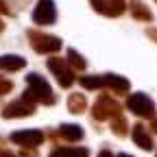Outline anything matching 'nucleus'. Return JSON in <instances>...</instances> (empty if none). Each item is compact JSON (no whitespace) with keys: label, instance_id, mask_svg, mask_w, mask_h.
<instances>
[{"label":"nucleus","instance_id":"nucleus-1","mask_svg":"<svg viewBox=\"0 0 157 157\" xmlns=\"http://www.w3.org/2000/svg\"><path fill=\"white\" fill-rule=\"evenodd\" d=\"M26 83H29V92L24 94V98H37V101L50 103V98H52L50 87H48V83L39 74H29L26 76Z\"/></svg>","mask_w":157,"mask_h":157},{"label":"nucleus","instance_id":"nucleus-2","mask_svg":"<svg viewBox=\"0 0 157 157\" xmlns=\"http://www.w3.org/2000/svg\"><path fill=\"white\" fill-rule=\"evenodd\" d=\"M33 20L37 24H50L55 20V7H52V0H42L37 5L35 13H33Z\"/></svg>","mask_w":157,"mask_h":157},{"label":"nucleus","instance_id":"nucleus-3","mask_svg":"<svg viewBox=\"0 0 157 157\" xmlns=\"http://www.w3.org/2000/svg\"><path fill=\"white\" fill-rule=\"evenodd\" d=\"M11 140L15 144H22V146H37V144H42L44 135L39 131H15L11 135Z\"/></svg>","mask_w":157,"mask_h":157},{"label":"nucleus","instance_id":"nucleus-4","mask_svg":"<svg viewBox=\"0 0 157 157\" xmlns=\"http://www.w3.org/2000/svg\"><path fill=\"white\" fill-rule=\"evenodd\" d=\"M26 113H33V105H29V103H26V98L11 103V105H9V107H5V111H2V116H5V118H17V116H26Z\"/></svg>","mask_w":157,"mask_h":157},{"label":"nucleus","instance_id":"nucleus-5","mask_svg":"<svg viewBox=\"0 0 157 157\" xmlns=\"http://www.w3.org/2000/svg\"><path fill=\"white\" fill-rule=\"evenodd\" d=\"M129 107H131L135 113H140V116H148V113L153 111V107H151V101H148L146 96H142V94L133 96V98H131V103H129Z\"/></svg>","mask_w":157,"mask_h":157},{"label":"nucleus","instance_id":"nucleus-6","mask_svg":"<svg viewBox=\"0 0 157 157\" xmlns=\"http://www.w3.org/2000/svg\"><path fill=\"white\" fill-rule=\"evenodd\" d=\"M48 66H50V70L57 74V78L61 81V85H70V83H72V74H70L68 70H63V68H61L63 63L59 61V59H50Z\"/></svg>","mask_w":157,"mask_h":157},{"label":"nucleus","instance_id":"nucleus-7","mask_svg":"<svg viewBox=\"0 0 157 157\" xmlns=\"http://www.w3.org/2000/svg\"><path fill=\"white\" fill-rule=\"evenodd\" d=\"M26 61L22 57H17V55H5V57H0V70H20Z\"/></svg>","mask_w":157,"mask_h":157},{"label":"nucleus","instance_id":"nucleus-8","mask_svg":"<svg viewBox=\"0 0 157 157\" xmlns=\"http://www.w3.org/2000/svg\"><path fill=\"white\" fill-rule=\"evenodd\" d=\"M50 157H87V151L85 148H59Z\"/></svg>","mask_w":157,"mask_h":157},{"label":"nucleus","instance_id":"nucleus-9","mask_svg":"<svg viewBox=\"0 0 157 157\" xmlns=\"http://www.w3.org/2000/svg\"><path fill=\"white\" fill-rule=\"evenodd\" d=\"M61 133H63V137H68V140H78V137L83 135V131H81V127H76V124H63L61 127Z\"/></svg>","mask_w":157,"mask_h":157},{"label":"nucleus","instance_id":"nucleus-10","mask_svg":"<svg viewBox=\"0 0 157 157\" xmlns=\"http://www.w3.org/2000/svg\"><path fill=\"white\" fill-rule=\"evenodd\" d=\"M133 140H135L137 144H140L142 148H151V146H153V144H151V140L146 137V133H144V131H142L140 127H137V129L133 131Z\"/></svg>","mask_w":157,"mask_h":157},{"label":"nucleus","instance_id":"nucleus-11","mask_svg":"<svg viewBox=\"0 0 157 157\" xmlns=\"http://www.w3.org/2000/svg\"><path fill=\"white\" fill-rule=\"evenodd\" d=\"M11 90V83L7 81V78H0V96H2V94H7Z\"/></svg>","mask_w":157,"mask_h":157},{"label":"nucleus","instance_id":"nucleus-12","mask_svg":"<svg viewBox=\"0 0 157 157\" xmlns=\"http://www.w3.org/2000/svg\"><path fill=\"white\" fill-rule=\"evenodd\" d=\"M0 157H15L13 153H7V151H0Z\"/></svg>","mask_w":157,"mask_h":157},{"label":"nucleus","instance_id":"nucleus-13","mask_svg":"<svg viewBox=\"0 0 157 157\" xmlns=\"http://www.w3.org/2000/svg\"><path fill=\"white\" fill-rule=\"evenodd\" d=\"M0 11H2V13L7 11V5H5V0H0Z\"/></svg>","mask_w":157,"mask_h":157},{"label":"nucleus","instance_id":"nucleus-14","mask_svg":"<svg viewBox=\"0 0 157 157\" xmlns=\"http://www.w3.org/2000/svg\"><path fill=\"white\" fill-rule=\"evenodd\" d=\"M98 157H111V155H109V153L105 151V153H101V155H98Z\"/></svg>","mask_w":157,"mask_h":157},{"label":"nucleus","instance_id":"nucleus-15","mask_svg":"<svg viewBox=\"0 0 157 157\" xmlns=\"http://www.w3.org/2000/svg\"><path fill=\"white\" fill-rule=\"evenodd\" d=\"M118 157H129V155H118Z\"/></svg>","mask_w":157,"mask_h":157},{"label":"nucleus","instance_id":"nucleus-16","mask_svg":"<svg viewBox=\"0 0 157 157\" xmlns=\"http://www.w3.org/2000/svg\"><path fill=\"white\" fill-rule=\"evenodd\" d=\"M0 31H2V22H0Z\"/></svg>","mask_w":157,"mask_h":157}]
</instances>
